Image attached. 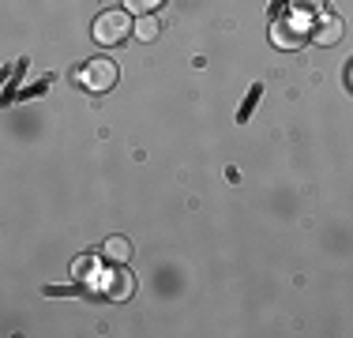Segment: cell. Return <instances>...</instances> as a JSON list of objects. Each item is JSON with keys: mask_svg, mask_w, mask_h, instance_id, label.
I'll list each match as a JSON object with an SVG mask.
<instances>
[{"mask_svg": "<svg viewBox=\"0 0 353 338\" xmlns=\"http://www.w3.org/2000/svg\"><path fill=\"white\" fill-rule=\"evenodd\" d=\"M90 267H94V259H90V256H83V259H75V264H72L75 275H90Z\"/></svg>", "mask_w": 353, "mask_h": 338, "instance_id": "30bf717a", "label": "cell"}, {"mask_svg": "<svg viewBox=\"0 0 353 338\" xmlns=\"http://www.w3.org/2000/svg\"><path fill=\"white\" fill-rule=\"evenodd\" d=\"M132 252H136V248H132V241H128V237H121V233H113V237L102 244V256L109 259V264H128Z\"/></svg>", "mask_w": 353, "mask_h": 338, "instance_id": "8992f818", "label": "cell"}, {"mask_svg": "<svg viewBox=\"0 0 353 338\" xmlns=\"http://www.w3.org/2000/svg\"><path fill=\"white\" fill-rule=\"evenodd\" d=\"M132 293H136V275L132 270H113L105 282V297L109 301H132Z\"/></svg>", "mask_w": 353, "mask_h": 338, "instance_id": "5b68a950", "label": "cell"}, {"mask_svg": "<svg viewBox=\"0 0 353 338\" xmlns=\"http://www.w3.org/2000/svg\"><path fill=\"white\" fill-rule=\"evenodd\" d=\"M342 34H346V30H342V19L327 12L323 19L312 27V41H316V46H323V49H331V46H339V41H342Z\"/></svg>", "mask_w": 353, "mask_h": 338, "instance_id": "277c9868", "label": "cell"}, {"mask_svg": "<svg viewBox=\"0 0 353 338\" xmlns=\"http://www.w3.org/2000/svg\"><path fill=\"white\" fill-rule=\"evenodd\" d=\"M132 30H136V23L128 19V8H109V12H102L94 19V27H90L98 46H121Z\"/></svg>", "mask_w": 353, "mask_h": 338, "instance_id": "7a4b0ae2", "label": "cell"}, {"mask_svg": "<svg viewBox=\"0 0 353 338\" xmlns=\"http://www.w3.org/2000/svg\"><path fill=\"white\" fill-rule=\"evenodd\" d=\"M293 12H319V8H327V0H290Z\"/></svg>", "mask_w": 353, "mask_h": 338, "instance_id": "9c48e42d", "label": "cell"}, {"mask_svg": "<svg viewBox=\"0 0 353 338\" xmlns=\"http://www.w3.org/2000/svg\"><path fill=\"white\" fill-rule=\"evenodd\" d=\"M346 79H350V87H353V64H350V75H346Z\"/></svg>", "mask_w": 353, "mask_h": 338, "instance_id": "8fae6325", "label": "cell"}, {"mask_svg": "<svg viewBox=\"0 0 353 338\" xmlns=\"http://www.w3.org/2000/svg\"><path fill=\"white\" fill-rule=\"evenodd\" d=\"M121 4L128 8V12H136V15H154L165 0H121Z\"/></svg>", "mask_w": 353, "mask_h": 338, "instance_id": "ba28073f", "label": "cell"}, {"mask_svg": "<svg viewBox=\"0 0 353 338\" xmlns=\"http://www.w3.org/2000/svg\"><path fill=\"white\" fill-rule=\"evenodd\" d=\"M305 38H308L305 27H301V23H293V19H274V23H271V46L282 49V53L305 46Z\"/></svg>", "mask_w": 353, "mask_h": 338, "instance_id": "3957f363", "label": "cell"}, {"mask_svg": "<svg viewBox=\"0 0 353 338\" xmlns=\"http://www.w3.org/2000/svg\"><path fill=\"white\" fill-rule=\"evenodd\" d=\"M158 30H162V27H158L154 15H139V19H136V30H132V34H136L139 41H154Z\"/></svg>", "mask_w": 353, "mask_h": 338, "instance_id": "52a82bcc", "label": "cell"}, {"mask_svg": "<svg viewBox=\"0 0 353 338\" xmlns=\"http://www.w3.org/2000/svg\"><path fill=\"white\" fill-rule=\"evenodd\" d=\"M117 61H109V57H87L83 68L75 72V83H79L83 90H90V95H105V90L117 87Z\"/></svg>", "mask_w": 353, "mask_h": 338, "instance_id": "6da1fadb", "label": "cell"}]
</instances>
